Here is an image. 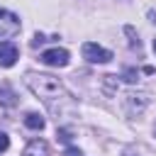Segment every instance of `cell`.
<instances>
[{
    "label": "cell",
    "instance_id": "1",
    "mask_svg": "<svg viewBox=\"0 0 156 156\" xmlns=\"http://www.w3.org/2000/svg\"><path fill=\"white\" fill-rule=\"evenodd\" d=\"M24 85L54 112V115H63L68 110H73V98L71 93L63 88V83L49 73H24Z\"/></svg>",
    "mask_w": 156,
    "mask_h": 156
},
{
    "label": "cell",
    "instance_id": "2",
    "mask_svg": "<svg viewBox=\"0 0 156 156\" xmlns=\"http://www.w3.org/2000/svg\"><path fill=\"white\" fill-rule=\"evenodd\" d=\"M20 17L10 10H0V39H10L20 32Z\"/></svg>",
    "mask_w": 156,
    "mask_h": 156
},
{
    "label": "cell",
    "instance_id": "3",
    "mask_svg": "<svg viewBox=\"0 0 156 156\" xmlns=\"http://www.w3.org/2000/svg\"><path fill=\"white\" fill-rule=\"evenodd\" d=\"M83 58H88L90 63H107V61H112V51H107L93 41H85L83 44Z\"/></svg>",
    "mask_w": 156,
    "mask_h": 156
},
{
    "label": "cell",
    "instance_id": "4",
    "mask_svg": "<svg viewBox=\"0 0 156 156\" xmlns=\"http://www.w3.org/2000/svg\"><path fill=\"white\" fill-rule=\"evenodd\" d=\"M68 51L66 49H46L44 54H41V63H46V66H54V68H63L66 63H68Z\"/></svg>",
    "mask_w": 156,
    "mask_h": 156
},
{
    "label": "cell",
    "instance_id": "5",
    "mask_svg": "<svg viewBox=\"0 0 156 156\" xmlns=\"http://www.w3.org/2000/svg\"><path fill=\"white\" fill-rule=\"evenodd\" d=\"M17 56H20V51L12 41H0V66H5V68L15 66Z\"/></svg>",
    "mask_w": 156,
    "mask_h": 156
},
{
    "label": "cell",
    "instance_id": "6",
    "mask_svg": "<svg viewBox=\"0 0 156 156\" xmlns=\"http://www.w3.org/2000/svg\"><path fill=\"white\" fill-rule=\"evenodd\" d=\"M22 156H51V151H49V144H46L44 139H32V141L24 146Z\"/></svg>",
    "mask_w": 156,
    "mask_h": 156
},
{
    "label": "cell",
    "instance_id": "7",
    "mask_svg": "<svg viewBox=\"0 0 156 156\" xmlns=\"http://www.w3.org/2000/svg\"><path fill=\"white\" fill-rule=\"evenodd\" d=\"M0 105H2V107L17 105V95H15V90H12L7 83H0Z\"/></svg>",
    "mask_w": 156,
    "mask_h": 156
},
{
    "label": "cell",
    "instance_id": "8",
    "mask_svg": "<svg viewBox=\"0 0 156 156\" xmlns=\"http://www.w3.org/2000/svg\"><path fill=\"white\" fill-rule=\"evenodd\" d=\"M24 124H27L29 129H37V132H41V129H44V119H41L37 112H29V115L24 117Z\"/></svg>",
    "mask_w": 156,
    "mask_h": 156
},
{
    "label": "cell",
    "instance_id": "9",
    "mask_svg": "<svg viewBox=\"0 0 156 156\" xmlns=\"http://www.w3.org/2000/svg\"><path fill=\"white\" fill-rule=\"evenodd\" d=\"M7 146H10V139H7V134H2V132H0V154H2V151H7Z\"/></svg>",
    "mask_w": 156,
    "mask_h": 156
},
{
    "label": "cell",
    "instance_id": "10",
    "mask_svg": "<svg viewBox=\"0 0 156 156\" xmlns=\"http://www.w3.org/2000/svg\"><path fill=\"white\" fill-rule=\"evenodd\" d=\"M58 139L61 141H71V132L68 129H58Z\"/></svg>",
    "mask_w": 156,
    "mask_h": 156
},
{
    "label": "cell",
    "instance_id": "11",
    "mask_svg": "<svg viewBox=\"0 0 156 156\" xmlns=\"http://www.w3.org/2000/svg\"><path fill=\"white\" fill-rule=\"evenodd\" d=\"M63 156H83V154H80V149H76V146H68Z\"/></svg>",
    "mask_w": 156,
    "mask_h": 156
},
{
    "label": "cell",
    "instance_id": "12",
    "mask_svg": "<svg viewBox=\"0 0 156 156\" xmlns=\"http://www.w3.org/2000/svg\"><path fill=\"white\" fill-rule=\"evenodd\" d=\"M124 156H136V154H132V151H127V154H124Z\"/></svg>",
    "mask_w": 156,
    "mask_h": 156
},
{
    "label": "cell",
    "instance_id": "13",
    "mask_svg": "<svg viewBox=\"0 0 156 156\" xmlns=\"http://www.w3.org/2000/svg\"><path fill=\"white\" fill-rule=\"evenodd\" d=\"M154 51H156V39H154Z\"/></svg>",
    "mask_w": 156,
    "mask_h": 156
},
{
    "label": "cell",
    "instance_id": "14",
    "mask_svg": "<svg viewBox=\"0 0 156 156\" xmlns=\"http://www.w3.org/2000/svg\"><path fill=\"white\" fill-rule=\"evenodd\" d=\"M154 134H156V127H154Z\"/></svg>",
    "mask_w": 156,
    "mask_h": 156
}]
</instances>
